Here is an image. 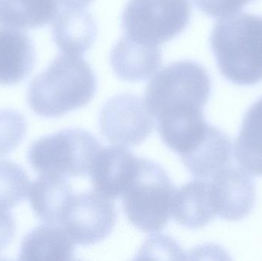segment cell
I'll use <instances>...</instances> for the list:
<instances>
[{
  "mask_svg": "<svg viewBox=\"0 0 262 261\" xmlns=\"http://www.w3.org/2000/svg\"><path fill=\"white\" fill-rule=\"evenodd\" d=\"M116 220L115 204L95 190L74 196L60 226L75 243L89 246L105 239Z\"/></svg>",
  "mask_w": 262,
  "mask_h": 261,
  "instance_id": "8",
  "label": "cell"
},
{
  "mask_svg": "<svg viewBox=\"0 0 262 261\" xmlns=\"http://www.w3.org/2000/svg\"><path fill=\"white\" fill-rule=\"evenodd\" d=\"M52 32L61 53L83 56L93 44L98 27L85 9L60 8L52 21Z\"/></svg>",
  "mask_w": 262,
  "mask_h": 261,
  "instance_id": "13",
  "label": "cell"
},
{
  "mask_svg": "<svg viewBox=\"0 0 262 261\" xmlns=\"http://www.w3.org/2000/svg\"><path fill=\"white\" fill-rule=\"evenodd\" d=\"M29 195L37 217L54 225H61L75 196L66 177L56 174L40 175L30 184Z\"/></svg>",
  "mask_w": 262,
  "mask_h": 261,
  "instance_id": "14",
  "label": "cell"
},
{
  "mask_svg": "<svg viewBox=\"0 0 262 261\" xmlns=\"http://www.w3.org/2000/svg\"><path fill=\"white\" fill-rule=\"evenodd\" d=\"M203 13L212 18H222L239 12L254 0H193Z\"/></svg>",
  "mask_w": 262,
  "mask_h": 261,
  "instance_id": "22",
  "label": "cell"
},
{
  "mask_svg": "<svg viewBox=\"0 0 262 261\" xmlns=\"http://www.w3.org/2000/svg\"><path fill=\"white\" fill-rule=\"evenodd\" d=\"M75 244L62 227L49 224L40 225L23 239L19 260H74Z\"/></svg>",
  "mask_w": 262,
  "mask_h": 261,
  "instance_id": "17",
  "label": "cell"
},
{
  "mask_svg": "<svg viewBox=\"0 0 262 261\" xmlns=\"http://www.w3.org/2000/svg\"><path fill=\"white\" fill-rule=\"evenodd\" d=\"M232 144L220 129L209 126L204 139L192 151L180 156L189 173L197 179H212L230 164Z\"/></svg>",
  "mask_w": 262,
  "mask_h": 261,
  "instance_id": "16",
  "label": "cell"
},
{
  "mask_svg": "<svg viewBox=\"0 0 262 261\" xmlns=\"http://www.w3.org/2000/svg\"><path fill=\"white\" fill-rule=\"evenodd\" d=\"M15 230L16 224L13 216L7 210L0 209V252L10 245Z\"/></svg>",
  "mask_w": 262,
  "mask_h": 261,
  "instance_id": "23",
  "label": "cell"
},
{
  "mask_svg": "<svg viewBox=\"0 0 262 261\" xmlns=\"http://www.w3.org/2000/svg\"><path fill=\"white\" fill-rule=\"evenodd\" d=\"M175 192L172 181L161 165L140 159L138 171L123 195L126 216L140 231H161L172 216Z\"/></svg>",
  "mask_w": 262,
  "mask_h": 261,
  "instance_id": "4",
  "label": "cell"
},
{
  "mask_svg": "<svg viewBox=\"0 0 262 261\" xmlns=\"http://www.w3.org/2000/svg\"><path fill=\"white\" fill-rule=\"evenodd\" d=\"M35 49L27 34L0 27V84L13 85L26 78L34 67Z\"/></svg>",
  "mask_w": 262,
  "mask_h": 261,
  "instance_id": "15",
  "label": "cell"
},
{
  "mask_svg": "<svg viewBox=\"0 0 262 261\" xmlns=\"http://www.w3.org/2000/svg\"><path fill=\"white\" fill-rule=\"evenodd\" d=\"M97 87L95 72L84 58L61 53L32 80L28 101L37 114L59 117L85 107L95 97Z\"/></svg>",
  "mask_w": 262,
  "mask_h": 261,
  "instance_id": "1",
  "label": "cell"
},
{
  "mask_svg": "<svg viewBox=\"0 0 262 261\" xmlns=\"http://www.w3.org/2000/svg\"><path fill=\"white\" fill-rule=\"evenodd\" d=\"M26 122L15 110H0V156L15 150L24 139Z\"/></svg>",
  "mask_w": 262,
  "mask_h": 261,
  "instance_id": "21",
  "label": "cell"
},
{
  "mask_svg": "<svg viewBox=\"0 0 262 261\" xmlns=\"http://www.w3.org/2000/svg\"><path fill=\"white\" fill-rule=\"evenodd\" d=\"M212 83L201 64L183 60L157 72L145 91L146 109L157 121L203 114Z\"/></svg>",
  "mask_w": 262,
  "mask_h": 261,
  "instance_id": "3",
  "label": "cell"
},
{
  "mask_svg": "<svg viewBox=\"0 0 262 261\" xmlns=\"http://www.w3.org/2000/svg\"><path fill=\"white\" fill-rule=\"evenodd\" d=\"M160 46L143 44L124 35L114 46L111 64L115 75L123 81H146L158 70L162 63Z\"/></svg>",
  "mask_w": 262,
  "mask_h": 261,
  "instance_id": "11",
  "label": "cell"
},
{
  "mask_svg": "<svg viewBox=\"0 0 262 261\" xmlns=\"http://www.w3.org/2000/svg\"><path fill=\"white\" fill-rule=\"evenodd\" d=\"M235 156L246 173L262 176V97L245 115L235 143Z\"/></svg>",
  "mask_w": 262,
  "mask_h": 261,
  "instance_id": "18",
  "label": "cell"
},
{
  "mask_svg": "<svg viewBox=\"0 0 262 261\" xmlns=\"http://www.w3.org/2000/svg\"><path fill=\"white\" fill-rule=\"evenodd\" d=\"M93 0H59L60 8L85 9Z\"/></svg>",
  "mask_w": 262,
  "mask_h": 261,
  "instance_id": "24",
  "label": "cell"
},
{
  "mask_svg": "<svg viewBox=\"0 0 262 261\" xmlns=\"http://www.w3.org/2000/svg\"><path fill=\"white\" fill-rule=\"evenodd\" d=\"M101 148L99 141L89 132L66 129L35 141L29 147L28 159L40 174L86 176Z\"/></svg>",
  "mask_w": 262,
  "mask_h": 261,
  "instance_id": "5",
  "label": "cell"
},
{
  "mask_svg": "<svg viewBox=\"0 0 262 261\" xmlns=\"http://www.w3.org/2000/svg\"><path fill=\"white\" fill-rule=\"evenodd\" d=\"M29 187V177L19 165L0 160V209L8 211L23 202Z\"/></svg>",
  "mask_w": 262,
  "mask_h": 261,
  "instance_id": "20",
  "label": "cell"
},
{
  "mask_svg": "<svg viewBox=\"0 0 262 261\" xmlns=\"http://www.w3.org/2000/svg\"><path fill=\"white\" fill-rule=\"evenodd\" d=\"M59 0H0V24L14 29L41 27L53 21Z\"/></svg>",
  "mask_w": 262,
  "mask_h": 261,
  "instance_id": "19",
  "label": "cell"
},
{
  "mask_svg": "<svg viewBox=\"0 0 262 261\" xmlns=\"http://www.w3.org/2000/svg\"><path fill=\"white\" fill-rule=\"evenodd\" d=\"M191 12L189 0H130L121 17L124 35L160 46L186 29Z\"/></svg>",
  "mask_w": 262,
  "mask_h": 261,
  "instance_id": "6",
  "label": "cell"
},
{
  "mask_svg": "<svg viewBox=\"0 0 262 261\" xmlns=\"http://www.w3.org/2000/svg\"><path fill=\"white\" fill-rule=\"evenodd\" d=\"M210 45L225 78L242 86L262 81V16L237 13L220 18Z\"/></svg>",
  "mask_w": 262,
  "mask_h": 261,
  "instance_id": "2",
  "label": "cell"
},
{
  "mask_svg": "<svg viewBox=\"0 0 262 261\" xmlns=\"http://www.w3.org/2000/svg\"><path fill=\"white\" fill-rule=\"evenodd\" d=\"M154 116L137 95L120 93L103 106L99 116L101 133L107 141L117 145H139L152 133Z\"/></svg>",
  "mask_w": 262,
  "mask_h": 261,
  "instance_id": "7",
  "label": "cell"
},
{
  "mask_svg": "<svg viewBox=\"0 0 262 261\" xmlns=\"http://www.w3.org/2000/svg\"><path fill=\"white\" fill-rule=\"evenodd\" d=\"M140 162V158L126 147H102L89 174L95 191L111 199L123 196L137 174Z\"/></svg>",
  "mask_w": 262,
  "mask_h": 261,
  "instance_id": "9",
  "label": "cell"
},
{
  "mask_svg": "<svg viewBox=\"0 0 262 261\" xmlns=\"http://www.w3.org/2000/svg\"><path fill=\"white\" fill-rule=\"evenodd\" d=\"M172 216L188 229H200L217 216L209 179H198L176 189Z\"/></svg>",
  "mask_w": 262,
  "mask_h": 261,
  "instance_id": "12",
  "label": "cell"
},
{
  "mask_svg": "<svg viewBox=\"0 0 262 261\" xmlns=\"http://www.w3.org/2000/svg\"><path fill=\"white\" fill-rule=\"evenodd\" d=\"M210 182L217 216L234 222L250 214L255 205V188L244 170L228 165Z\"/></svg>",
  "mask_w": 262,
  "mask_h": 261,
  "instance_id": "10",
  "label": "cell"
}]
</instances>
